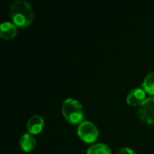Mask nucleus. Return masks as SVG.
Wrapping results in <instances>:
<instances>
[{
	"mask_svg": "<svg viewBox=\"0 0 154 154\" xmlns=\"http://www.w3.org/2000/svg\"><path fill=\"white\" fill-rule=\"evenodd\" d=\"M10 15L16 26L26 27L33 21V10L25 0H16L10 6Z\"/></svg>",
	"mask_w": 154,
	"mask_h": 154,
	"instance_id": "nucleus-1",
	"label": "nucleus"
},
{
	"mask_svg": "<svg viewBox=\"0 0 154 154\" xmlns=\"http://www.w3.org/2000/svg\"><path fill=\"white\" fill-rule=\"evenodd\" d=\"M62 115L71 125H80L84 119V111L82 105L76 99L67 98L63 101L61 106Z\"/></svg>",
	"mask_w": 154,
	"mask_h": 154,
	"instance_id": "nucleus-2",
	"label": "nucleus"
},
{
	"mask_svg": "<svg viewBox=\"0 0 154 154\" xmlns=\"http://www.w3.org/2000/svg\"><path fill=\"white\" fill-rule=\"evenodd\" d=\"M79 137L87 143H92L97 140L99 131L97 125L90 121H83L78 127Z\"/></svg>",
	"mask_w": 154,
	"mask_h": 154,
	"instance_id": "nucleus-3",
	"label": "nucleus"
},
{
	"mask_svg": "<svg viewBox=\"0 0 154 154\" xmlns=\"http://www.w3.org/2000/svg\"><path fill=\"white\" fill-rule=\"evenodd\" d=\"M140 118L148 125H154V97L146 98L138 108Z\"/></svg>",
	"mask_w": 154,
	"mask_h": 154,
	"instance_id": "nucleus-4",
	"label": "nucleus"
},
{
	"mask_svg": "<svg viewBox=\"0 0 154 154\" xmlns=\"http://www.w3.org/2000/svg\"><path fill=\"white\" fill-rule=\"evenodd\" d=\"M146 99V92L143 88H136L132 89L127 97H126V103L132 106H141L144 100Z\"/></svg>",
	"mask_w": 154,
	"mask_h": 154,
	"instance_id": "nucleus-5",
	"label": "nucleus"
},
{
	"mask_svg": "<svg viewBox=\"0 0 154 154\" xmlns=\"http://www.w3.org/2000/svg\"><path fill=\"white\" fill-rule=\"evenodd\" d=\"M43 126H44V119L39 115L32 116L28 120L27 125H26L28 133L32 135L40 134L42 131Z\"/></svg>",
	"mask_w": 154,
	"mask_h": 154,
	"instance_id": "nucleus-6",
	"label": "nucleus"
},
{
	"mask_svg": "<svg viewBox=\"0 0 154 154\" xmlns=\"http://www.w3.org/2000/svg\"><path fill=\"white\" fill-rule=\"evenodd\" d=\"M17 33L16 25L14 23L4 22L0 25V36L3 39L9 40L15 37Z\"/></svg>",
	"mask_w": 154,
	"mask_h": 154,
	"instance_id": "nucleus-7",
	"label": "nucleus"
},
{
	"mask_svg": "<svg viewBox=\"0 0 154 154\" xmlns=\"http://www.w3.org/2000/svg\"><path fill=\"white\" fill-rule=\"evenodd\" d=\"M19 144H20L21 149L23 152H31L32 151H33V149L36 146V140L32 134L26 133L21 137V139L19 141Z\"/></svg>",
	"mask_w": 154,
	"mask_h": 154,
	"instance_id": "nucleus-8",
	"label": "nucleus"
},
{
	"mask_svg": "<svg viewBox=\"0 0 154 154\" xmlns=\"http://www.w3.org/2000/svg\"><path fill=\"white\" fill-rule=\"evenodd\" d=\"M142 87L145 90L146 93L154 97V71L149 73L144 78Z\"/></svg>",
	"mask_w": 154,
	"mask_h": 154,
	"instance_id": "nucleus-9",
	"label": "nucleus"
},
{
	"mask_svg": "<svg viewBox=\"0 0 154 154\" xmlns=\"http://www.w3.org/2000/svg\"><path fill=\"white\" fill-rule=\"evenodd\" d=\"M87 154H112L110 148L104 143H96L91 145L88 151Z\"/></svg>",
	"mask_w": 154,
	"mask_h": 154,
	"instance_id": "nucleus-10",
	"label": "nucleus"
},
{
	"mask_svg": "<svg viewBox=\"0 0 154 154\" xmlns=\"http://www.w3.org/2000/svg\"><path fill=\"white\" fill-rule=\"evenodd\" d=\"M116 154H136L135 152L131 149V148H123L121 150L118 151V152Z\"/></svg>",
	"mask_w": 154,
	"mask_h": 154,
	"instance_id": "nucleus-11",
	"label": "nucleus"
}]
</instances>
